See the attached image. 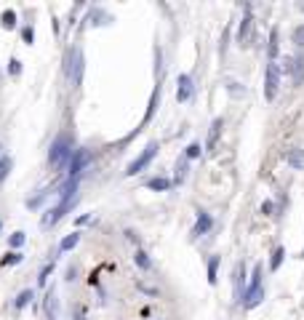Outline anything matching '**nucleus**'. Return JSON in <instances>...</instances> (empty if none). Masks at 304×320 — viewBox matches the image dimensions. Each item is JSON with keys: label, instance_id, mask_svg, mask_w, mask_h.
Segmentation results:
<instances>
[{"label": "nucleus", "instance_id": "nucleus-1", "mask_svg": "<svg viewBox=\"0 0 304 320\" xmlns=\"http://www.w3.org/2000/svg\"><path fill=\"white\" fill-rule=\"evenodd\" d=\"M278 83H280V69H278L275 61H270L267 75H264V96H267L270 101L275 99V93H278Z\"/></svg>", "mask_w": 304, "mask_h": 320}, {"label": "nucleus", "instance_id": "nucleus-2", "mask_svg": "<svg viewBox=\"0 0 304 320\" xmlns=\"http://www.w3.org/2000/svg\"><path fill=\"white\" fill-rule=\"evenodd\" d=\"M286 72H291L294 75V83L299 85V83H304V53H299L296 59H286Z\"/></svg>", "mask_w": 304, "mask_h": 320}, {"label": "nucleus", "instance_id": "nucleus-3", "mask_svg": "<svg viewBox=\"0 0 304 320\" xmlns=\"http://www.w3.org/2000/svg\"><path fill=\"white\" fill-rule=\"evenodd\" d=\"M286 160H288V166H291V168L304 171V150H302V147H291V150L286 152Z\"/></svg>", "mask_w": 304, "mask_h": 320}, {"label": "nucleus", "instance_id": "nucleus-4", "mask_svg": "<svg viewBox=\"0 0 304 320\" xmlns=\"http://www.w3.org/2000/svg\"><path fill=\"white\" fill-rule=\"evenodd\" d=\"M251 29H254V19L246 16L243 21H240V32H238L240 45H248V40H251Z\"/></svg>", "mask_w": 304, "mask_h": 320}, {"label": "nucleus", "instance_id": "nucleus-5", "mask_svg": "<svg viewBox=\"0 0 304 320\" xmlns=\"http://www.w3.org/2000/svg\"><path fill=\"white\" fill-rule=\"evenodd\" d=\"M179 83H182V88H179V99H187L192 93V80L187 75H182V77H179Z\"/></svg>", "mask_w": 304, "mask_h": 320}, {"label": "nucleus", "instance_id": "nucleus-6", "mask_svg": "<svg viewBox=\"0 0 304 320\" xmlns=\"http://www.w3.org/2000/svg\"><path fill=\"white\" fill-rule=\"evenodd\" d=\"M208 227H211V216H208V214H203L200 219H198V227H195V235H200V232H206Z\"/></svg>", "mask_w": 304, "mask_h": 320}, {"label": "nucleus", "instance_id": "nucleus-7", "mask_svg": "<svg viewBox=\"0 0 304 320\" xmlns=\"http://www.w3.org/2000/svg\"><path fill=\"white\" fill-rule=\"evenodd\" d=\"M291 37H294V43L299 45V48H304V24H299V27H296Z\"/></svg>", "mask_w": 304, "mask_h": 320}, {"label": "nucleus", "instance_id": "nucleus-8", "mask_svg": "<svg viewBox=\"0 0 304 320\" xmlns=\"http://www.w3.org/2000/svg\"><path fill=\"white\" fill-rule=\"evenodd\" d=\"M283 254H286L283 248H275V254H272V262H270V267H272V270H278V267H280V262H283Z\"/></svg>", "mask_w": 304, "mask_h": 320}, {"label": "nucleus", "instance_id": "nucleus-9", "mask_svg": "<svg viewBox=\"0 0 304 320\" xmlns=\"http://www.w3.org/2000/svg\"><path fill=\"white\" fill-rule=\"evenodd\" d=\"M278 53V29H272V35H270V56H275Z\"/></svg>", "mask_w": 304, "mask_h": 320}, {"label": "nucleus", "instance_id": "nucleus-10", "mask_svg": "<svg viewBox=\"0 0 304 320\" xmlns=\"http://www.w3.org/2000/svg\"><path fill=\"white\" fill-rule=\"evenodd\" d=\"M216 264H219V259L214 256V259H211V264H208V275H211V283L216 280Z\"/></svg>", "mask_w": 304, "mask_h": 320}, {"label": "nucleus", "instance_id": "nucleus-11", "mask_svg": "<svg viewBox=\"0 0 304 320\" xmlns=\"http://www.w3.org/2000/svg\"><path fill=\"white\" fill-rule=\"evenodd\" d=\"M262 211H264V214H267V216H272V203L267 200V203H264V206H262Z\"/></svg>", "mask_w": 304, "mask_h": 320}, {"label": "nucleus", "instance_id": "nucleus-12", "mask_svg": "<svg viewBox=\"0 0 304 320\" xmlns=\"http://www.w3.org/2000/svg\"><path fill=\"white\" fill-rule=\"evenodd\" d=\"M190 155H192V158H195V155H200V147L192 144V147H190Z\"/></svg>", "mask_w": 304, "mask_h": 320}, {"label": "nucleus", "instance_id": "nucleus-13", "mask_svg": "<svg viewBox=\"0 0 304 320\" xmlns=\"http://www.w3.org/2000/svg\"><path fill=\"white\" fill-rule=\"evenodd\" d=\"M302 256H304V254H302Z\"/></svg>", "mask_w": 304, "mask_h": 320}]
</instances>
